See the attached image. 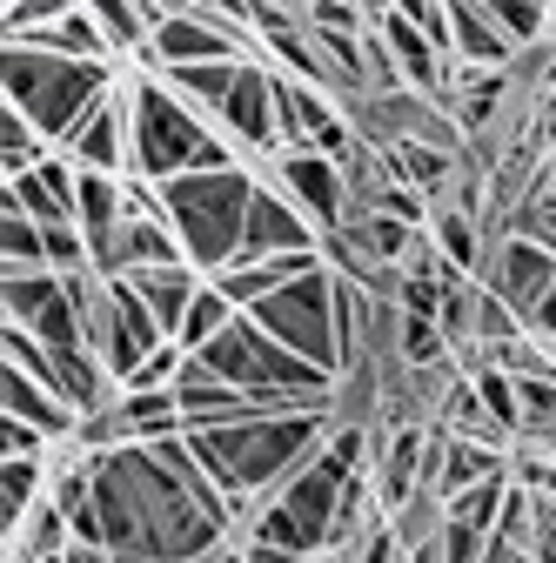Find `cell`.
I'll use <instances>...</instances> for the list:
<instances>
[{"instance_id": "6da1fadb", "label": "cell", "mask_w": 556, "mask_h": 563, "mask_svg": "<svg viewBox=\"0 0 556 563\" xmlns=\"http://www.w3.org/2000/svg\"><path fill=\"white\" fill-rule=\"evenodd\" d=\"M335 430L329 409H309V416H255V422H222V430H188V450L194 463L208 470V483L229 489L242 504H268L275 483H289L302 463L322 456Z\"/></svg>"}, {"instance_id": "7a4b0ae2", "label": "cell", "mask_w": 556, "mask_h": 563, "mask_svg": "<svg viewBox=\"0 0 556 563\" xmlns=\"http://www.w3.org/2000/svg\"><path fill=\"white\" fill-rule=\"evenodd\" d=\"M248 201H255V175H248V168L181 175V181L148 188V208L168 222V235L181 242V262H188L194 275H215V282L242 262Z\"/></svg>"}, {"instance_id": "3957f363", "label": "cell", "mask_w": 556, "mask_h": 563, "mask_svg": "<svg viewBox=\"0 0 556 563\" xmlns=\"http://www.w3.org/2000/svg\"><path fill=\"white\" fill-rule=\"evenodd\" d=\"M0 81H8V108L34 121V134L47 141H75V128L127 81L121 67H94V60H54L41 47H8V67H0Z\"/></svg>"}, {"instance_id": "277c9868", "label": "cell", "mask_w": 556, "mask_h": 563, "mask_svg": "<svg viewBox=\"0 0 556 563\" xmlns=\"http://www.w3.org/2000/svg\"><path fill=\"white\" fill-rule=\"evenodd\" d=\"M127 108H134V162H127V181H142V188L201 175L208 148L222 141V128H208L162 75H127Z\"/></svg>"}, {"instance_id": "5b68a950", "label": "cell", "mask_w": 556, "mask_h": 563, "mask_svg": "<svg viewBox=\"0 0 556 563\" xmlns=\"http://www.w3.org/2000/svg\"><path fill=\"white\" fill-rule=\"evenodd\" d=\"M248 322H255L268 342H282L289 356L315 363L322 376L342 369V275H335V268H315V275L296 282V289L268 296Z\"/></svg>"}, {"instance_id": "8992f818", "label": "cell", "mask_w": 556, "mask_h": 563, "mask_svg": "<svg viewBox=\"0 0 556 563\" xmlns=\"http://www.w3.org/2000/svg\"><path fill=\"white\" fill-rule=\"evenodd\" d=\"M275 188H282L322 235H335L342 222H349V181H342V162L335 155H315V148L275 155Z\"/></svg>"}, {"instance_id": "52a82bcc", "label": "cell", "mask_w": 556, "mask_h": 563, "mask_svg": "<svg viewBox=\"0 0 556 563\" xmlns=\"http://www.w3.org/2000/svg\"><path fill=\"white\" fill-rule=\"evenodd\" d=\"M275 255H322V229H315V222H309L275 181H255L248 235H242V262H275ZM242 262H235V268H242Z\"/></svg>"}, {"instance_id": "ba28073f", "label": "cell", "mask_w": 556, "mask_h": 563, "mask_svg": "<svg viewBox=\"0 0 556 563\" xmlns=\"http://www.w3.org/2000/svg\"><path fill=\"white\" fill-rule=\"evenodd\" d=\"M215 128L235 141V148L282 155V121H275V67H268V60H242V75H235V88H229Z\"/></svg>"}, {"instance_id": "9c48e42d", "label": "cell", "mask_w": 556, "mask_h": 563, "mask_svg": "<svg viewBox=\"0 0 556 563\" xmlns=\"http://www.w3.org/2000/svg\"><path fill=\"white\" fill-rule=\"evenodd\" d=\"M60 155L75 162L81 175H114V181H127V162H134V108H127V81L75 128V141H67Z\"/></svg>"}, {"instance_id": "30bf717a", "label": "cell", "mask_w": 556, "mask_h": 563, "mask_svg": "<svg viewBox=\"0 0 556 563\" xmlns=\"http://www.w3.org/2000/svg\"><path fill=\"white\" fill-rule=\"evenodd\" d=\"M369 21H376V34H382V47H389V60H396V75H402L409 95H449V88H456V60H443V54L430 47V34L415 27L402 8L369 14Z\"/></svg>"}, {"instance_id": "8fae6325", "label": "cell", "mask_w": 556, "mask_h": 563, "mask_svg": "<svg viewBox=\"0 0 556 563\" xmlns=\"http://www.w3.org/2000/svg\"><path fill=\"white\" fill-rule=\"evenodd\" d=\"M497 296L530 322V316L556 296V255L536 249L530 235H510V242L497 249Z\"/></svg>"}, {"instance_id": "7c38bea8", "label": "cell", "mask_w": 556, "mask_h": 563, "mask_svg": "<svg viewBox=\"0 0 556 563\" xmlns=\"http://www.w3.org/2000/svg\"><path fill=\"white\" fill-rule=\"evenodd\" d=\"M449 27H456V60L469 75H503V67H516V54H523V47L503 41L490 8H476V0H449Z\"/></svg>"}, {"instance_id": "4fadbf2b", "label": "cell", "mask_w": 556, "mask_h": 563, "mask_svg": "<svg viewBox=\"0 0 556 563\" xmlns=\"http://www.w3.org/2000/svg\"><path fill=\"white\" fill-rule=\"evenodd\" d=\"M121 282H127V289L148 302V316L162 322V335H168V342L181 335V322H188L194 296L208 289V282H201V275H194L188 262H175V268H142V275H121Z\"/></svg>"}, {"instance_id": "5bb4252c", "label": "cell", "mask_w": 556, "mask_h": 563, "mask_svg": "<svg viewBox=\"0 0 556 563\" xmlns=\"http://www.w3.org/2000/svg\"><path fill=\"white\" fill-rule=\"evenodd\" d=\"M0 402H8V422H27V430H41V437H75L81 430V416L67 409L47 383H34L21 369L0 376Z\"/></svg>"}, {"instance_id": "9a60e30c", "label": "cell", "mask_w": 556, "mask_h": 563, "mask_svg": "<svg viewBox=\"0 0 556 563\" xmlns=\"http://www.w3.org/2000/svg\"><path fill=\"white\" fill-rule=\"evenodd\" d=\"M235 75H242V60H208V67H175V75H162V81H168L194 114H201V108H208V114H222Z\"/></svg>"}, {"instance_id": "2e32d148", "label": "cell", "mask_w": 556, "mask_h": 563, "mask_svg": "<svg viewBox=\"0 0 556 563\" xmlns=\"http://www.w3.org/2000/svg\"><path fill=\"white\" fill-rule=\"evenodd\" d=\"M396 349H402L409 369H449V335H443L436 316H409V309H396Z\"/></svg>"}, {"instance_id": "e0dca14e", "label": "cell", "mask_w": 556, "mask_h": 563, "mask_svg": "<svg viewBox=\"0 0 556 563\" xmlns=\"http://www.w3.org/2000/svg\"><path fill=\"white\" fill-rule=\"evenodd\" d=\"M0 255H8V275H47V229L21 208H8L0 222Z\"/></svg>"}, {"instance_id": "ac0fdd59", "label": "cell", "mask_w": 556, "mask_h": 563, "mask_svg": "<svg viewBox=\"0 0 556 563\" xmlns=\"http://www.w3.org/2000/svg\"><path fill=\"white\" fill-rule=\"evenodd\" d=\"M235 316H242V309L215 289V282H208V289L194 296V309H188V322H181V335H175V342L188 349V356H201V349L215 342V335H229V329H235Z\"/></svg>"}, {"instance_id": "d6986e66", "label": "cell", "mask_w": 556, "mask_h": 563, "mask_svg": "<svg viewBox=\"0 0 556 563\" xmlns=\"http://www.w3.org/2000/svg\"><path fill=\"white\" fill-rule=\"evenodd\" d=\"M503 75H463V88H449L456 95V108H449V121L463 128V134H482L497 121V108H503Z\"/></svg>"}, {"instance_id": "ffe728a7", "label": "cell", "mask_w": 556, "mask_h": 563, "mask_svg": "<svg viewBox=\"0 0 556 563\" xmlns=\"http://www.w3.org/2000/svg\"><path fill=\"white\" fill-rule=\"evenodd\" d=\"M503 504H510V470L490 476V483H476V489H463L456 504H443V517H449V523H469V530H482V537H497Z\"/></svg>"}, {"instance_id": "44dd1931", "label": "cell", "mask_w": 556, "mask_h": 563, "mask_svg": "<svg viewBox=\"0 0 556 563\" xmlns=\"http://www.w3.org/2000/svg\"><path fill=\"white\" fill-rule=\"evenodd\" d=\"M476 402H482V416L497 422V430H523V402H516V376H503L497 363H482L476 369Z\"/></svg>"}, {"instance_id": "7402d4cb", "label": "cell", "mask_w": 556, "mask_h": 563, "mask_svg": "<svg viewBox=\"0 0 556 563\" xmlns=\"http://www.w3.org/2000/svg\"><path fill=\"white\" fill-rule=\"evenodd\" d=\"M430 242H436V255L463 275V268H476V222L463 216V208H443V216H430Z\"/></svg>"}, {"instance_id": "603a6c76", "label": "cell", "mask_w": 556, "mask_h": 563, "mask_svg": "<svg viewBox=\"0 0 556 563\" xmlns=\"http://www.w3.org/2000/svg\"><path fill=\"white\" fill-rule=\"evenodd\" d=\"M490 21H497L503 41L523 47V54L536 47V34H549V14H543V8H523V0H490Z\"/></svg>"}, {"instance_id": "cb8c5ba5", "label": "cell", "mask_w": 556, "mask_h": 563, "mask_svg": "<svg viewBox=\"0 0 556 563\" xmlns=\"http://www.w3.org/2000/svg\"><path fill=\"white\" fill-rule=\"evenodd\" d=\"M536 504H543V497H536ZM530 556H536V563H556V504H543V510H536V537H530Z\"/></svg>"}, {"instance_id": "d4e9b609", "label": "cell", "mask_w": 556, "mask_h": 563, "mask_svg": "<svg viewBox=\"0 0 556 563\" xmlns=\"http://www.w3.org/2000/svg\"><path fill=\"white\" fill-rule=\"evenodd\" d=\"M0 443H8V456H34L41 463V430H27V422H0Z\"/></svg>"}, {"instance_id": "484cf974", "label": "cell", "mask_w": 556, "mask_h": 563, "mask_svg": "<svg viewBox=\"0 0 556 563\" xmlns=\"http://www.w3.org/2000/svg\"><path fill=\"white\" fill-rule=\"evenodd\" d=\"M530 335H536V342H556V296H549V302L530 316Z\"/></svg>"}, {"instance_id": "4316f807", "label": "cell", "mask_w": 556, "mask_h": 563, "mask_svg": "<svg viewBox=\"0 0 556 563\" xmlns=\"http://www.w3.org/2000/svg\"><path fill=\"white\" fill-rule=\"evenodd\" d=\"M536 141H549V148H556V101H543V121H536Z\"/></svg>"}, {"instance_id": "83f0119b", "label": "cell", "mask_w": 556, "mask_h": 563, "mask_svg": "<svg viewBox=\"0 0 556 563\" xmlns=\"http://www.w3.org/2000/svg\"><path fill=\"white\" fill-rule=\"evenodd\" d=\"M201 563H248V543H222L215 556H201Z\"/></svg>"}]
</instances>
